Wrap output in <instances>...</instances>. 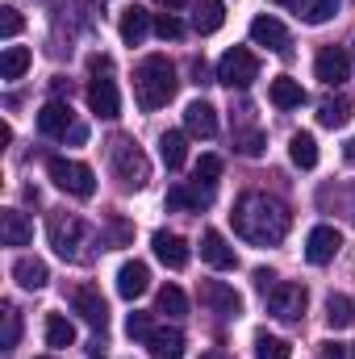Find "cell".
Instances as JSON below:
<instances>
[{
    "label": "cell",
    "mask_w": 355,
    "mask_h": 359,
    "mask_svg": "<svg viewBox=\"0 0 355 359\" xmlns=\"http://www.w3.org/2000/svg\"><path fill=\"white\" fill-rule=\"evenodd\" d=\"M230 222H234V234L247 238V243H255V247H280L284 234H288V209L276 196H267V192L239 196Z\"/></svg>",
    "instance_id": "6da1fadb"
},
{
    "label": "cell",
    "mask_w": 355,
    "mask_h": 359,
    "mask_svg": "<svg viewBox=\"0 0 355 359\" xmlns=\"http://www.w3.org/2000/svg\"><path fill=\"white\" fill-rule=\"evenodd\" d=\"M176 88H180V80H176V67H172L168 55H147L134 67V96H138V109L142 113L163 109L176 96Z\"/></svg>",
    "instance_id": "7a4b0ae2"
},
{
    "label": "cell",
    "mask_w": 355,
    "mask_h": 359,
    "mask_svg": "<svg viewBox=\"0 0 355 359\" xmlns=\"http://www.w3.org/2000/svg\"><path fill=\"white\" fill-rule=\"evenodd\" d=\"M109 163H113V176L121 180L126 188H147V180H151V163H147V155H142V147L138 142H130V138H113V147H109Z\"/></svg>",
    "instance_id": "3957f363"
},
{
    "label": "cell",
    "mask_w": 355,
    "mask_h": 359,
    "mask_svg": "<svg viewBox=\"0 0 355 359\" xmlns=\"http://www.w3.org/2000/svg\"><path fill=\"white\" fill-rule=\"evenodd\" d=\"M46 234H51V247L63 255V259H84V243H88V226L76 217V213H51L46 217Z\"/></svg>",
    "instance_id": "277c9868"
},
{
    "label": "cell",
    "mask_w": 355,
    "mask_h": 359,
    "mask_svg": "<svg viewBox=\"0 0 355 359\" xmlns=\"http://www.w3.org/2000/svg\"><path fill=\"white\" fill-rule=\"evenodd\" d=\"M255 80H260V59L247 46H230L217 59V84H226V88H251Z\"/></svg>",
    "instance_id": "5b68a950"
},
{
    "label": "cell",
    "mask_w": 355,
    "mask_h": 359,
    "mask_svg": "<svg viewBox=\"0 0 355 359\" xmlns=\"http://www.w3.org/2000/svg\"><path fill=\"white\" fill-rule=\"evenodd\" d=\"M88 109L96 117L113 121L121 113V96H117V84L109 80V59H92V80H88Z\"/></svg>",
    "instance_id": "8992f818"
},
{
    "label": "cell",
    "mask_w": 355,
    "mask_h": 359,
    "mask_svg": "<svg viewBox=\"0 0 355 359\" xmlns=\"http://www.w3.org/2000/svg\"><path fill=\"white\" fill-rule=\"evenodd\" d=\"M305 305H309L305 284L276 280V284L267 288V313H272V318H280V322H301V318H305Z\"/></svg>",
    "instance_id": "52a82bcc"
},
{
    "label": "cell",
    "mask_w": 355,
    "mask_h": 359,
    "mask_svg": "<svg viewBox=\"0 0 355 359\" xmlns=\"http://www.w3.org/2000/svg\"><path fill=\"white\" fill-rule=\"evenodd\" d=\"M46 172H51V180H55L63 192H72V196H80V201H88L92 192H96V176H92L88 163H76V159L55 155V159L46 163Z\"/></svg>",
    "instance_id": "ba28073f"
},
{
    "label": "cell",
    "mask_w": 355,
    "mask_h": 359,
    "mask_svg": "<svg viewBox=\"0 0 355 359\" xmlns=\"http://www.w3.org/2000/svg\"><path fill=\"white\" fill-rule=\"evenodd\" d=\"M314 72H318V80H322V84L339 88V84H347V80H351V59H347V50H343V46H322V50H318V59H314Z\"/></svg>",
    "instance_id": "9c48e42d"
},
{
    "label": "cell",
    "mask_w": 355,
    "mask_h": 359,
    "mask_svg": "<svg viewBox=\"0 0 355 359\" xmlns=\"http://www.w3.org/2000/svg\"><path fill=\"white\" fill-rule=\"evenodd\" d=\"M201 305L209 313H217V318H239L243 313V297L230 284H222V280H205L201 284Z\"/></svg>",
    "instance_id": "30bf717a"
},
{
    "label": "cell",
    "mask_w": 355,
    "mask_h": 359,
    "mask_svg": "<svg viewBox=\"0 0 355 359\" xmlns=\"http://www.w3.org/2000/svg\"><path fill=\"white\" fill-rule=\"evenodd\" d=\"M72 309L88 322L92 330H105V326H109V305H105L100 288H92V284H80V288L72 292Z\"/></svg>",
    "instance_id": "8fae6325"
},
{
    "label": "cell",
    "mask_w": 355,
    "mask_h": 359,
    "mask_svg": "<svg viewBox=\"0 0 355 359\" xmlns=\"http://www.w3.org/2000/svg\"><path fill=\"white\" fill-rule=\"evenodd\" d=\"M339 247H343V234H339L335 226H314L309 238H305V259H309L314 268H322V264H330V259L339 255Z\"/></svg>",
    "instance_id": "7c38bea8"
},
{
    "label": "cell",
    "mask_w": 355,
    "mask_h": 359,
    "mask_svg": "<svg viewBox=\"0 0 355 359\" xmlns=\"http://www.w3.org/2000/svg\"><path fill=\"white\" fill-rule=\"evenodd\" d=\"M213 205V184L205 180H192V184H176L168 188V209H188V213H201Z\"/></svg>",
    "instance_id": "4fadbf2b"
},
{
    "label": "cell",
    "mask_w": 355,
    "mask_h": 359,
    "mask_svg": "<svg viewBox=\"0 0 355 359\" xmlns=\"http://www.w3.org/2000/svg\"><path fill=\"white\" fill-rule=\"evenodd\" d=\"M72 130H76L72 104H63V100H46V104L38 109V134H46V138H67Z\"/></svg>",
    "instance_id": "5bb4252c"
},
{
    "label": "cell",
    "mask_w": 355,
    "mask_h": 359,
    "mask_svg": "<svg viewBox=\"0 0 355 359\" xmlns=\"http://www.w3.org/2000/svg\"><path fill=\"white\" fill-rule=\"evenodd\" d=\"M201 259H205L209 268H217V271L239 268L234 247H230V243H226V234H217V230H205V234H201Z\"/></svg>",
    "instance_id": "9a60e30c"
},
{
    "label": "cell",
    "mask_w": 355,
    "mask_h": 359,
    "mask_svg": "<svg viewBox=\"0 0 355 359\" xmlns=\"http://www.w3.org/2000/svg\"><path fill=\"white\" fill-rule=\"evenodd\" d=\"M155 29V17L142 8V4H130L126 13H121V21H117V34H121V42L126 46H142V38Z\"/></svg>",
    "instance_id": "2e32d148"
},
{
    "label": "cell",
    "mask_w": 355,
    "mask_h": 359,
    "mask_svg": "<svg viewBox=\"0 0 355 359\" xmlns=\"http://www.w3.org/2000/svg\"><path fill=\"white\" fill-rule=\"evenodd\" d=\"M147 288H151V268H147V264L130 259V264L117 268V297H121V301H138Z\"/></svg>",
    "instance_id": "e0dca14e"
},
{
    "label": "cell",
    "mask_w": 355,
    "mask_h": 359,
    "mask_svg": "<svg viewBox=\"0 0 355 359\" xmlns=\"http://www.w3.org/2000/svg\"><path fill=\"white\" fill-rule=\"evenodd\" d=\"M151 247H155V259L163 264V268H188V243L180 238V234H168V230H155V238H151Z\"/></svg>",
    "instance_id": "ac0fdd59"
},
{
    "label": "cell",
    "mask_w": 355,
    "mask_h": 359,
    "mask_svg": "<svg viewBox=\"0 0 355 359\" xmlns=\"http://www.w3.org/2000/svg\"><path fill=\"white\" fill-rule=\"evenodd\" d=\"M251 42H255V46H267L272 55H284V50H288V29H284L276 17H255V21H251Z\"/></svg>",
    "instance_id": "d6986e66"
},
{
    "label": "cell",
    "mask_w": 355,
    "mask_h": 359,
    "mask_svg": "<svg viewBox=\"0 0 355 359\" xmlns=\"http://www.w3.org/2000/svg\"><path fill=\"white\" fill-rule=\"evenodd\" d=\"M184 130L196 134V138H213V134H217V109H213L209 100H192V104L184 109Z\"/></svg>",
    "instance_id": "ffe728a7"
},
{
    "label": "cell",
    "mask_w": 355,
    "mask_h": 359,
    "mask_svg": "<svg viewBox=\"0 0 355 359\" xmlns=\"http://www.w3.org/2000/svg\"><path fill=\"white\" fill-rule=\"evenodd\" d=\"M29 238H34L29 217H25L21 209H4V213H0V243H4V247H25Z\"/></svg>",
    "instance_id": "44dd1931"
},
{
    "label": "cell",
    "mask_w": 355,
    "mask_h": 359,
    "mask_svg": "<svg viewBox=\"0 0 355 359\" xmlns=\"http://www.w3.org/2000/svg\"><path fill=\"white\" fill-rule=\"evenodd\" d=\"M147 351H151V359H184V334L176 326H159L147 339Z\"/></svg>",
    "instance_id": "7402d4cb"
},
{
    "label": "cell",
    "mask_w": 355,
    "mask_h": 359,
    "mask_svg": "<svg viewBox=\"0 0 355 359\" xmlns=\"http://www.w3.org/2000/svg\"><path fill=\"white\" fill-rule=\"evenodd\" d=\"M13 280H17L21 288H29V292H38V288H46V284H51V268H46L42 259H34V255H25V259H17V264H13Z\"/></svg>",
    "instance_id": "603a6c76"
},
{
    "label": "cell",
    "mask_w": 355,
    "mask_h": 359,
    "mask_svg": "<svg viewBox=\"0 0 355 359\" xmlns=\"http://www.w3.org/2000/svg\"><path fill=\"white\" fill-rule=\"evenodd\" d=\"M267 100H272L276 109H301V104H305V88H301L293 76H276L272 88H267Z\"/></svg>",
    "instance_id": "cb8c5ba5"
},
{
    "label": "cell",
    "mask_w": 355,
    "mask_h": 359,
    "mask_svg": "<svg viewBox=\"0 0 355 359\" xmlns=\"http://www.w3.org/2000/svg\"><path fill=\"white\" fill-rule=\"evenodd\" d=\"M318 121L326 126V130H339V126H347L351 121V96H326L322 104H318Z\"/></svg>",
    "instance_id": "d4e9b609"
},
{
    "label": "cell",
    "mask_w": 355,
    "mask_h": 359,
    "mask_svg": "<svg viewBox=\"0 0 355 359\" xmlns=\"http://www.w3.org/2000/svg\"><path fill=\"white\" fill-rule=\"evenodd\" d=\"M192 25H196V34H217L226 25V4L222 0H196Z\"/></svg>",
    "instance_id": "484cf974"
},
{
    "label": "cell",
    "mask_w": 355,
    "mask_h": 359,
    "mask_svg": "<svg viewBox=\"0 0 355 359\" xmlns=\"http://www.w3.org/2000/svg\"><path fill=\"white\" fill-rule=\"evenodd\" d=\"M297 4V17L305 21V25H326L330 17H339V8H343V0H293Z\"/></svg>",
    "instance_id": "4316f807"
},
{
    "label": "cell",
    "mask_w": 355,
    "mask_h": 359,
    "mask_svg": "<svg viewBox=\"0 0 355 359\" xmlns=\"http://www.w3.org/2000/svg\"><path fill=\"white\" fill-rule=\"evenodd\" d=\"M351 322H355V301L343 297V292H330L326 297V326L330 330H347Z\"/></svg>",
    "instance_id": "83f0119b"
},
{
    "label": "cell",
    "mask_w": 355,
    "mask_h": 359,
    "mask_svg": "<svg viewBox=\"0 0 355 359\" xmlns=\"http://www.w3.org/2000/svg\"><path fill=\"white\" fill-rule=\"evenodd\" d=\"M288 159H293L301 172L318 168V142H314V134H293V138H288Z\"/></svg>",
    "instance_id": "f1b7e54d"
},
{
    "label": "cell",
    "mask_w": 355,
    "mask_h": 359,
    "mask_svg": "<svg viewBox=\"0 0 355 359\" xmlns=\"http://www.w3.org/2000/svg\"><path fill=\"white\" fill-rule=\"evenodd\" d=\"M159 159L176 172V168H184V159H188V138L180 134V130H168L163 138H159Z\"/></svg>",
    "instance_id": "f546056e"
},
{
    "label": "cell",
    "mask_w": 355,
    "mask_h": 359,
    "mask_svg": "<svg viewBox=\"0 0 355 359\" xmlns=\"http://www.w3.org/2000/svg\"><path fill=\"white\" fill-rule=\"evenodd\" d=\"M72 343H76V326H72L63 313H46V347L63 351V347H72Z\"/></svg>",
    "instance_id": "4dcf8cb0"
},
{
    "label": "cell",
    "mask_w": 355,
    "mask_h": 359,
    "mask_svg": "<svg viewBox=\"0 0 355 359\" xmlns=\"http://www.w3.org/2000/svg\"><path fill=\"white\" fill-rule=\"evenodd\" d=\"M29 72V50L25 46H4L0 55V80H21Z\"/></svg>",
    "instance_id": "1f68e13d"
},
{
    "label": "cell",
    "mask_w": 355,
    "mask_h": 359,
    "mask_svg": "<svg viewBox=\"0 0 355 359\" xmlns=\"http://www.w3.org/2000/svg\"><path fill=\"white\" fill-rule=\"evenodd\" d=\"M155 309H159V313H168V318H184L188 297L180 292L176 284H163V288H159V297H155Z\"/></svg>",
    "instance_id": "d6a6232c"
},
{
    "label": "cell",
    "mask_w": 355,
    "mask_h": 359,
    "mask_svg": "<svg viewBox=\"0 0 355 359\" xmlns=\"http://www.w3.org/2000/svg\"><path fill=\"white\" fill-rule=\"evenodd\" d=\"M255 359H293V347L276 334H260L255 339Z\"/></svg>",
    "instance_id": "836d02e7"
},
{
    "label": "cell",
    "mask_w": 355,
    "mask_h": 359,
    "mask_svg": "<svg viewBox=\"0 0 355 359\" xmlns=\"http://www.w3.org/2000/svg\"><path fill=\"white\" fill-rule=\"evenodd\" d=\"M17 339H21V313H17L13 305H4V339H0V347H4V351H13V347H17Z\"/></svg>",
    "instance_id": "e575fe53"
},
{
    "label": "cell",
    "mask_w": 355,
    "mask_h": 359,
    "mask_svg": "<svg viewBox=\"0 0 355 359\" xmlns=\"http://www.w3.org/2000/svg\"><path fill=\"white\" fill-rule=\"evenodd\" d=\"M126 334L147 343V339L155 334V326H151V318H147V313H130V318H126Z\"/></svg>",
    "instance_id": "d590c367"
},
{
    "label": "cell",
    "mask_w": 355,
    "mask_h": 359,
    "mask_svg": "<svg viewBox=\"0 0 355 359\" xmlns=\"http://www.w3.org/2000/svg\"><path fill=\"white\" fill-rule=\"evenodd\" d=\"M234 147H239L243 155H251V159H255V155L264 151V134H260V130H247V134H234Z\"/></svg>",
    "instance_id": "8d00e7d4"
},
{
    "label": "cell",
    "mask_w": 355,
    "mask_h": 359,
    "mask_svg": "<svg viewBox=\"0 0 355 359\" xmlns=\"http://www.w3.org/2000/svg\"><path fill=\"white\" fill-rule=\"evenodd\" d=\"M155 34H159L163 42H168V38L176 42L180 34H184V25H180V21H176V17H172V13H159V17H155Z\"/></svg>",
    "instance_id": "74e56055"
},
{
    "label": "cell",
    "mask_w": 355,
    "mask_h": 359,
    "mask_svg": "<svg viewBox=\"0 0 355 359\" xmlns=\"http://www.w3.org/2000/svg\"><path fill=\"white\" fill-rule=\"evenodd\" d=\"M217 176H222V159H217V155H201V163H196V180L217 184Z\"/></svg>",
    "instance_id": "f35d334b"
},
{
    "label": "cell",
    "mask_w": 355,
    "mask_h": 359,
    "mask_svg": "<svg viewBox=\"0 0 355 359\" xmlns=\"http://www.w3.org/2000/svg\"><path fill=\"white\" fill-rule=\"evenodd\" d=\"M21 25H25V21H21V13H17V8H0V34H4L8 42L21 34Z\"/></svg>",
    "instance_id": "ab89813d"
},
{
    "label": "cell",
    "mask_w": 355,
    "mask_h": 359,
    "mask_svg": "<svg viewBox=\"0 0 355 359\" xmlns=\"http://www.w3.org/2000/svg\"><path fill=\"white\" fill-rule=\"evenodd\" d=\"M322 359H351V355H347L343 343H326V347H322Z\"/></svg>",
    "instance_id": "60d3db41"
},
{
    "label": "cell",
    "mask_w": 355,
    "mask_h": 359,
    "mask_svg": "<svg viewBox=\"0 0 355 359\" xmlns=\"http://www.w3.org/2000/svg\"><path fill=\"white\" fill-rule=\"evenodd\" d=\"M255 284H260V292H264V297H267V288L276 284V276H272V271H267V268H260V271H255Z\"/></svg>",
    "instance_id": "b9f144b4"
},
{
    "label": "cell",
    "mask_w": 355,
    "mask_h": 359,
    "mask_svg": "<svg viewBox=\"0 0 355 359\" xmlns=\"http://www.w3.org/2000/svg\"><path fill=\"white\" fill-rule=\"evenodd\" d=\"M192 76H196V84H209V67L201 59H192Z\"/></svg>",
    "instance_id": "7bdbcfd3"
},
{
    "label": "cell",
    "mask_w": 355,
    "mask_h": 359,
    "mask_svg": "<svg viewBox=\"0 0 355 359\" xmlns=\"http://www.w3.org/2000/svg\"><path fill=\"white\" fill-rule=\"evenodd\" d=\"M88 359H105V339H92L88 343Z\"/></svg>",
    "instance_id": "ee69618b"
},
{
    "label": "cell",
    "mask_w": 355,
    "mask_h": 359,
    "mask_svg": "<svg viewBox=\"0 0 355 359\" xmlns=\"http://www.w3.org/2000/svg\"><path fill=\"white\" fill-rule=\"evenodd\" d=\"M67 138H72V142H76V147H80V142H88V130H84V126H76V130H72V134H67Z\"/></svg>",
    "instance_id": "f6af8a7d"
},
{
    "label": "cell",
    "mask_w": 355,
    "mask_h": 359,
    "mask_svg": "<svg viewBox=\"0 0 355 359\" xmlns=\"http://www.w3.org/2000/svg\"><path fill=\"white\" fill-rule=\"evenodd\" d=\"M343 159L355 168V138H347V147H343Z\"/></svg>",
    "instance_id": "bcb514c9"
},
{
    "label": "cell",
    "mask_w": 355,
    "mask_h": 359,
    "mask_svg": "<svg viewBox=\"0 0 355 359\" xmlns=\"http://www.w3.org/2000/svg\"><path fill=\"white\" fill-rule=\"evenodd\" d=\"M155 4H163V8H180V4H188V0H155Z\"/></svg>",
    "instance_id": "7dc6e473"
},
{
    "label": "cell",
    "mask_w": 355,
    "mask_h": 359,
    "mask_svg": "<svg viewBox=\"0 0 355 359\" xmlns=\"http://www.w3.org/2000/svg\"><path fill=\"white\" fill-rule=\"evenodd\" d=\"M201 359H230L226 351H209V355H201Z\"/></svg>",
    "instance_id": "c3c4849f"
},
{
    "label": "cell",
    "mask_w": 355,
    "mask_h": 359,
    "mask_svg": "<svg viewBox=\"0 0 355 359\" xmlns=\"http://www.w3.org/2000/svg\"><path fill=\"white\" fill-rule=\"evenodd\" d=\"M276 4H293V0H276Z\"/></svg>",
    "instance_id": "681fc988"
},
{
    "label": "cell",
    "mask_w": 355,
    "mask_h": 359,
    "mask_svg": "<svg viewBox=\"0 0 355 359\" xmlns=\"http://www.w3.org/2000/svg\"><path fill=\"white\" fill-rule=\"evenodd\" d=\"M38 359H55V355H38Z\"/></svg>",
    "instance_id": "f907efd6"
}]
</instances>
